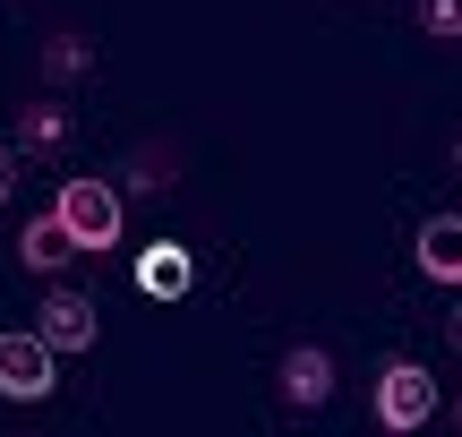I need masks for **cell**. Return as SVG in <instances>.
Masks as SVG:
<instances>
[{
    "label": "cell",
    "instance_id": "cell-1",
    "mask_svg": "<svg viewBox=\"0 0 462 437\" xmlns=\"http://www.w3.org/2000/svg\"><path fill=\"white\" fill-rule=\"evenodd\" d=\"M51 215L69 223L78 249H120V189H112V181H60Z\"/></svg>",
    "mask_w": 462,
    "mask_h": 437
},
{
    "label": "cell",
    "instance_id": "cell-2",
    "mask_svg": "<svg viewBox=\"0 0 462 437\" xmlns=\"http://www.w3.org/2000/svg\"><path fill=\"white\" fill-rule=\"evenodd\" d=\"M377 421L402 429V437H420L437 421V377L420 369V360H385L377 369Z\"/></svg>",
    "mask_w": 462,
    "mask_h": 437
},
{
    "label": "cell",
    "instance_id": "cell-3",
    "mask_svg": "<svg viewBox=\"0 0 462 437\" xmlns=\"http://www.w3.org/2000/svg\"><path fill=\"white\" fill-rule=\"evenodd\" d=\"M51 360H60V352H51L34 326H9V335H0V395H9V404H43V395L60 386Z\"/></svg>",
    "mask_w": 462,
    "mask_h": 437
},
{
    "label": "cell",
    "instance_id": "cell-4",
    "mask_svg": "<svg viewBox=\"0 0 462 437\" xmlns=\"http://www.w3.org/2000/svg\"><path fill=\"white\" fill-rule=\"evenodd\" d=\"M34 335H43L51 352H95V335H103V309L86 301V292L51 284V292H43V309H34Z\"/></svg>",
    "mask_w": 462,
    "mask_h": 437
},
{
    "label": "cell",
    "instance_id": "cell-5",
    "mask_svg": "<svg viewBox=\"0 0 462 437\" xmlns=\"http://www.w3.org/2000/svg\"><path fill=\"white\" fill-rule=\"evenodd\" d=\"M282 404L291 412H326L334 404V352L326 343H291L282 352Z\"/></svg>",
    "mask_w": 462,
    "mask_h": 437
},
{
    "label": "cell",
    "instance_id": "cell-6",
    "mask_svg": "<svg viewBox=\"0 0 462 437\" xmlns=\"http://www.w3.org/2000/svg\"><path fill=\"white\" fill-rule=\"evenodd\" d=\"M189 284H198V257H189L180 240H154V249H137V292H146V301H180Z\"/></svg>",
    "mask_w": 462,
    "mask_h": 437
},
{
    "label": "cell",
    "instance_id": "cell-7",
    "mask_svg": "<svg viewBox=\"0 0 462 437\" xmlns=\"http://www.w3.org/2000/svg\"><path fill=\"white\" fill-rule=\"evenodd\" d=\"M411 249H420V274L429 284H462V215H429Z\"/></svg>",
    "mask_w": 462,
    "mask_h": 437
},
{
    "label": "cell",
    "instance_id": "cell-8",
    "mask_svg": "<svg viewBox=\"0 0 462 437\" xmlns=\"http://www.w3.org/2000/svg\"><path fill=\"white\" fill-rule=\"evenodd\" d=\"M69 257H78V240H69L60 215H34L26 232H17V266H26V274H60Z\"/></svg>",
    "mask_w": 462,
    "mask_h": 437
},
{
    "label": "cell",
    "instance_id": "cell-9",
    "mask_svg": "<svg viewBox=\"0 0 462 437\" xmlns=\"http://www.w3.org/2000/svg\"><path fill=\"white\" fill-rule=\"evenodd\" d=\"M171 163H180L171 146H137L129 163H120V181H129V189H171ZM120 181H112V189H120Z\"/></svg>",
    "mask_w": 462,
    "mask_h": 437
},
{
    "label": "cell",
    "instance_id": "cell-10",
    "mask_svg": "<svg viewBox=\"0 0 462 437\" xmlns=\"http://www.w3.org/2000/svg\"><path fill=\"white\" fill-rule=\"evenodd\" d=\"M86 69H95V43L86 34H51L43 43V78H86Z\"/></svg>",
    "mask_w": 462,
    "mask_h": 437
},
{
    "label": "cell",
    "instance_id": "cell-11",
    "mask_svg": "<svg viewBox=\"0 0 462 437\" xmlns=\"http://www.w3.org/2000/svg\"><path fill=\"white\" fill-rule=\"evenodd\" d=\"M60 137H69V112L60 103H34L26 112V146H60Z\"/></svg>",
    "mask_w": 462,
    "mask_h": 437
},
{
    "label": "cell",
    "instance_id": "cell-12",
    "mask_svg": "<svg viewBox=\"0 0 462 437\" xmlns=\"http://www.w3.org/2000/svg\"><path fill=\"white\" fill-rule=\"evenodd\" d=\"M420 26H429L437 43H462V0H420Z\"/></svg>",
    "mask_w": 462,
    "mask_h": 437
},
{
    "label": "cell",
    "instance_id": "cell-13",
    "mask_svg": "<svg viewBox=\"0 0 462 437\" xmlns=\"http://www.w3.org/2000/svg\"><path fill=\"white\" fill-rule=\"evenodd\" d=\"M9 189H17V146H0V206H9Z\"/></svg>",
    "mask_w": 462,
    "mask_h": 437
},
{
    "label": "cell",
    "instance_id": "cell-14",
    "mask_svg": "<svg viewBox=\"0 0 462 437\" xmlns=\"http://www.w3.org/2000/svg\"><path fill=\"white\" fill-rule=\"evenodd\" d=\"M446 343H454V352H462V301H454V318H446Z\"/></svg>",
    "mask_w": 462,
    "mask_h": 437
},
{
    "label": "cell",
    "instance_id": "cell-15",
    "mask_svg": "<svg viewBox=\"0 0 462 437\" xmlns=\"http://www.w3.org/2000/svg\"><path fill=\"white\" fill-rule=\"evenodd\" d=\"M454 421H462V412H454Z\"/></svg>",
    "mask_w": 462,
    "mask_h": 437
}]
</instances>
